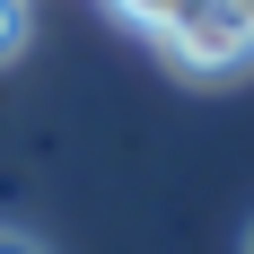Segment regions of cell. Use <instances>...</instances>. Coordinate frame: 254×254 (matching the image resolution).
Masks as SVG:
<instances>
[{"label": "cell", "mask_w": 254, "mask_h": 254, "mask_svg": "<svg viewBox=\"0 0 254 254\" xmlns=\"http://www.w3.org/2000/svg\"><path fill=\"white\" fill-rule=\"evenodd\" d=\"M246 254H254V228H246Z\"/></svg>", "instance_id": "obj_6"}, {"label": "cell", "mask_w": 254, "mask_h": 254, "mask_svg": "<svg viewBox=\"0 0 254 254\" xmlns=\"http://www.w3.org/2000/svg\"><path fill=\"white\" fill-rule=\"evenodd\" d=\"M0 254H44V246H35V237H9V228H0Z\"/></svg>", "instance_id": "obj_4"}, {"label": "cell", "mask_w": 254, "mask_h": 254, "mask_svg": "<svg viewBox=\"0 0 254 254\" xmlns=\"http://www.w3.org/2000/svg\"><path fill=\"white\" fill-rule=\"evenodd\" d=\"M105 9H114V18H123V26H140V35H158V26L176 18L184 0H105Z\"/></svg>", "instance_id": "obj_2"}, {"label": "cell", "mask_w": 254, "mask_h": 254, "mask_svg": "<svg viewBox=\"0 0 254 254\" xmlns=\"http://www.w3.org/2000/svg\"><path fill=\"white\" fill-rule=\"evenodd\" d=\"M237 18H246V26H254V0H237Z\"/></svg>", "instance_id": "obj_5"}, {"label": "cell", "mask_w": 254, "mask_h": 254, "mask_svg": "<svg viewBox=\"0 0 254 254\" xmlns=\"http://www.w3.org/2000/svg\"><path fill=\"white\" fill-rule=\"evenodd\" d=\"M158 53L184 79H228V70L254 62V26L237 18V0H184L176 18L158 26Z\"/></svg>", "instance_id": "obj_1"}, {"label": "cell", "mask_w": 254, "mask_h": 254, "mask_svg": "<svg viewBox=\"0 0 254 254\" xmlns=\"http://www.w3.org/2000/svg\"><path fill=\"white\" fill-rule=\"evenodd\" d=\"M26 44V0H0V62Z\"/></svg>", "instance_id": "obj_3"}]
</instances>
